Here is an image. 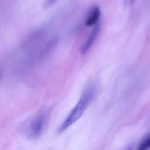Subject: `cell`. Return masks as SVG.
<instances>
[{
  "mask_svg": "<svg viewBox=\"0 0 150 150\" xmlns=\"http://www.w3.org/2000/svg\"><path fill=\"white\" fill-rule=\"evenodd\" d=\"M95 93L96 89L93 86H89L85 88L76 105L60 125L59 128V132L64 131L79 120L93 100Z\"/></svg>",
  "mask_w": 150,
  "mask_h": 150,
  "instance_id": "6da1fadb",
  "label": "cell"
},
{
  "mask_svg": "<svg viewBox=\"0 0 150 150\" xmlns=\"http://www.w3.org/2000/svg\"><path fill=\"white\" fill-rule=\"evenodd\" d=\"M46 122V114L39 112L29 118L22 126V132L28 138L36 139L43 133Z\"/></svg>",
  "mask_w": 150,
  "mask_h": 150,
  "instance_id": "7a4b0ae2",
  "label": "cell"
},
{
  "mask_svg": "<svg viewBox=\"0 0 150 150\" xmlns=\"http://www.w3.org/2000/svg\"><path fill=\"white\" fill-rule=\"evenodd\" d=\"M100 24L98 23L94 26V28H93L87 39L86 40V42L84 43L81 47V53L82 54H85L86 52H87L93 46L100 32Z\"/></svg>",
  "mask_w": 150,
  "mask_h": 150,
  "instance_id": "3957f363",
  "label": "cell"
},
{
  "mask_svg": "<svg viewBox=\"0 0 150 150\" xmlns=\"http://www.w3.org/2000/svg\"><path fill=\"white\" fill-rule=\"evenodd\" d=\"M101 12L97 6H93L88 12L85 20V24L87 26H95L98 23L100 17Z\"/></svg>",
  "mask_w": 150,
  "mask_h": 150,
  "instance_id": "277c9868",
  "label": "cell"
},
{
  "mask_svg": "<svg viewBox=\"0 0 150 150\" xmlns=\"http://www.w3.org/2000/svg\"><path fill=\"white\" fill-rule=\"evenodd\" d=\"M150 148V134L145 137L139 144L137 150H147Z\"/></svg>",
  "mask_w": 150,
  "mask_h": 150,
  "instance_id": "5b68a950",
  "label": "cell"
},
{
  "mask_svg": "<svg viewBox=\"0 0 150 150\" xmlns=\"http://www.w3.org/2000/svg\"><path fill=\"white\" fill-rule=\"evenodd\" d=\"M57 0H46L45 2V6L46 7H48L50 6L51 5H52L53 4H54Z\"/></svg>",
  "mask_w": 150,
  "mask_h": 150,
  "instance_id": "8992f818",
  "label": "cell"
},
{
  "mask_svg": "<svg viewBox=\"0 0 150 150\" xmlns=\"http://www.w3.org/2000/svg\"><path fill=\"white\" fill-rule=\"evenodd\" d=\"M135 0H130V2H131V3H133L134 2H135Z\"/></svg>",
  "mask_w": 150,
  "mask_h": 150,
  "instance_id": "52a82bcc",
  "label": "cell"
}]
</instances>
